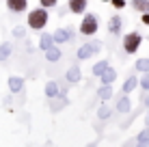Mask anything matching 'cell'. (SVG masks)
<instances>
[{
	"instance_id": "1",
	"label": "cell",
	"mask_w": 149,
	"mask_h": 147,
	"mask_svg": "<svg viewBox=\"0 0 149 147\" xmlns=\"http://www.w3.org/2000/svg\"><path fill=\"white\" fill-rule=\"evenodd\" d=\"M48 9H43V7H37V9H33V11H28V17H26V22H28V28H33V30H43L45 28V24H48Z\"/></svg>"
},
{
	"instance_id": "2",
	"label": "cell",
	"mask_w": 149,
	"mask_h": 147,
	"mask_svg": "<svg viewBox=\"0 0 149 147\" xmlns=\"http://www.w3.org/2000/svg\"><path fill=\"white\" fill-rule=\"evenodd\" d=\"M141 45H143V35L136 33V30H132L123 37V52L125 54H136Z\"/></svg>"
},
{
	"instance_id": "3",
	"label": "cell",
	"mask_w": 149,
	"mask_h": 147,
	"mask_svg": "<svg viewBox=\"0 0 149 147\" xmlns=\"http://www.w3.org/2000/svg\"><path fill=\"white\" fill-rule=\"evenodd\" d=\"M95 33H97V17L93 13H84L82 15V22H80V35L91 37Z\"/></svg>"
},
{
	"instance_id": "4",
	"label": "cell",
	"mask_w": 149,
	"mask_h": 147,
	"mask_svg": "<svg viewBox=\"0 0 149 147\" xmlns=\"http://www.w3.org/2000/svg\"><path fill=\"white\" fill-rule=\"evenodd\" d=\"M102 50V43L100 41H93V43H84V45H80L78 48V61H86V59H91L93 54H97Z\"/></svg>"
},
{
	"instance_id": "5",
	"label": "cell",
	"mask_w": 149,
	"mask_h": 147,
	"mask_svg": "<svg viewBox=\"0 0 149 147\" xmlns=\"http://www.w3.org/2000/svg\"><path fill=\"white\" fill-rule=\"evenodd\" d=\"M52 39H54V43L63 45V43H67V41L74 39V30H71V28H58V30H54Z\"/></svg>"
},
{
	"instance_id": "6",
	"label": "cell",
	"mask_w": 149,
	"mask_h": 147,
	"mask_svg": "<svg viewBox=\"0 0 149 147\" xmlns=\"http://www.w3.org/2000/svg\"><path fill=\"white\" fill-rule=\"evenodd\" d=\"M65 78H67V82L69 84H76V82H80L82 80V72H80V65L78 63H74L71 67L67 69V74H65Z\"/></svg>"
},
{
	"instance_id": "7",
	"label": "cell",
	"mask_w": 149,
	"mask_h": 147,
	"mask_svg": "<svg viewBox=\"0 0 149 147\" xmlns=\"http://www.w3.org/2000/svg\"><path fill=\"white\" fill-rule=\"evenodd\" d=\"M7 9L11 13H22L28 9V0H7Z\"/></svg>"
},
{
	"instance_id": "8",
	"label": "cell",
	"mask_w": 149,
	"mask_h": 147,
	"mask_svg": "<svg viewBox=\"0 0 149 147\" xmlns=\"http://www.w3.org/2000/svg\"><path fill=\"white\" fill-rule=\"evenodd\" d=\"M121 28H123V20H121V15H112V17L108 20V33H110V35H119V33H121Z\"/></svg>"
},
{
	"instance_id": "9",
	"label": "cell",
	"mask_w": 149,
	"mask_h": 147,
	"mask_svg": "<svg viewBox=\"0 0 149 147\" xmlns=\"http://www.w3.org/2000/svg\"><path fill=\"white\" fill-rule=\"evenodd\" d=\"M100 80H102V84H112V82L117 80V69L108 65V67H106L104 72L100 74Z\"/></svg>"
},
{
	"instance_id": "10",
	"label": "cell",
	"mask_w": 149,
	"mask_h": 147,
	"mask_svg": "<svg viewBox=\"0 0 149 147\" xmlns=\"http://www.w3.org/2000/svg\"><path fill=\"white\" fill-rule=\"evenodd\" d=\"M86 4H89V0H69L67 9L71 13H84L86 11Z\"/></svg>"
},
{
	"instance_id": "11",
	"label": "cell",
	"mask_w": 149,
	"mask_h": 147,
	"mask_svg": "<svg viewBox=\"0 0 149 147\" xmlns=\"http://www.w3.org/2000/svg\"><path fill=\"white\" fill-rule=\"evenodd\" d=\"M9 89H11V93H19L24 89V78L22 76H11L9 78Z\"/></svg>"
},
{
	"instance_id": "12",
	"label": "cell",
	"mask_w": 149,
	"mask_h": 147,
	"mask_svg": "<svg viewBox=\"0 0 149 147\" xmlns=\"http://www.w3.org/2000/svg\"><path fill=\"white\" fill-rule=\"evenodd\" d=\"M130 108H132V104H130V98H127L125 93H121V98L117 100V110H119V113H130Z\"/></svg>"
},
{
	"instance_id": "13",
	"label": "cell",
	"mask_w": 149,
	"mask_h": 147,
	"mask_svg": "<svg viewBox=\"0 0 149 147\" xmlns=\"http://www.w3.org/2000/svg\"><path fill=\"white\" fill-rule=\"evenodd\" d=\"M97 98H100L102 102H108L112 98V84H102V87L97 89Z\"/></svg>"
},
{
	"instance_id": "14",
	"label": "cell",
	"mask_w": 149,
	"mask_h": 147,
	"mask_svg": "<svg viewBox=\"0 0 149 147\" xmlns=\"http://www.w3.org/2000/svg\"><path fill=\"white\" fill-rule=\"evenodd\" d=\"M138 87V78H136V76H130V78H127L125 80V82H123V87H121V93H132V91H134Z\"/></svg>"
},
{
	"instance_id": "15",
	"label": "cell",
	"mask_w": 149,
	"mask_h": 147,
	"mask_svg": "<svg viewBox=\"0 0 149 147\" xmlns=\"http://www.w3.org/2000/svg\"><path fill=\"white\" fill-rule=\"evenodd\" d=\"M45 59H48L50 63H56V61L61 59V48L58 45H50V48L45 50Z\"/></svg>"
},
{
	"instance_id": "16",
	"label": "cell",
	"mask_w": 149,
	"mask_h": 147,
	"mask_svg": "<svg viewBox=\"0 0 149 147\" xmlns=\"http://www.w3.org/2000/svg\"><path fill=\"white\" fill-rule=\"evenodd\" d=\"M45 98H58V84L54 80H48V84H45Z\"/></svg>"
},
{
	"instance_id": "17",
	"label": "cell",
	"mask_w": 149,
	"mask_h": 147,
	"mask_svg": "<svg viewBox=\"0 0 149 147\" xmlns=\"http://www.w3.org/2000/svg\"><path fill=\"white\" fill-rule=\"evenodd\" d=\"M50 45H54V39H52V35H50V33H43V35H41V39H39V48L45 52V50H48Z\"/></svg>"
},
{
	"instance_id": "18",
	"label": "cell",
	"mask_w": 149,
	"mask_h": 147,
	"mask_svg": "<svg viewBox=\"0 0 149 147\" xmlns=\"http://www.w3.org/2000/svg\"><path fill=\"white\" fill-rule=\"evenodd\" d=\"M132 9L141 11V13H147L149 11V0H132Z\"/></svg>"
},
{
	"instance_id": "19",
	"label": "cell",
	"mask_w": 149,
	"mask_h": 147,
	"mask_svg": "<svg viewBox=\"0 0 149 147\" xmlns=\"http://www.w3.org/2000/svg\"><path fill=\"white\" fill-rule=\"evenodd\" d=\"M9 56H11V43L4 41V43H0V63H2V61H7Z\"/></svg>"
},
{
	"instance_id": "20",
	"label": "cell",
	"mask_w": 149,
	"mask_h": 147,
	"mask_svg": "<svg viewBox=\"0 0 149 147\" xmlns=\"http://www.w3.org/2000/svg\"><path fill=\"white\" fill-rule=\"evenodd\" d=\"M134 67H136V72H141V74H147V72H149V59L141 56V59L136 61V65H134Z\"/></svg>"
},
{
	"instance_id": "21",
	"label": "cell",
	"mask_w": 149,
	"mask_h": 147,
	"mask_svg": "<svg viewBox=\"0 0 149 147\" xmlns=\"http://www.w3.org/2000/svg\"><path fill=\"white\" fill-rule=\"evenodd\" d=\"M106 67H108V61H100V63H95L93 65V76H100Z\"/></svg>"
},
{
	"instance_id": "22",
	"label": "cell",
	"mask_w": 149,
	"mask_h": 147,
	"mask_svg": "<svg viewBox=\"0 0 149 147\" xmlns=\"http://www.w3.org/2000/svg\"><path fill=\"white\" fill-rule=\"evenodd\" d=\"M97 117H100L102 121L108 119V117H110V108H108L106 104H102V106H100V110H97Z\"/></svg>"
},
{
	"instance_id": "23",
	"label": "cell",
	"mask_w": 149,
	"mask_h": 147,
	"mask_svg": "<svg viewBox=\"0 0 149 147\" xmlns=\"http://www.w3.org/2000/svg\"><path fill=\"white\" fill-rule=\"evenodd\" d=\"M138 84H141L143 91H149V72L141 76V80H138Z\"/></svg>"
},
{
	"instance_id": "24",
	"label": "cell",
	"mask_w": 149,
	"mask_h": 147,
	"mask_svg": "<svg viewBox=\"0 0 149 147\" xmlns=\"http://www.w3.org/2000/svg\"><path fill=\"white\" fill-rule=\"evenodd\" d=\"M39 4H41L43 9H52V7L58 4V0H39Z\"/></svg>"
},
{
	"instance_id": "25",
	"label": "cell",
	"mask_w": 149,
	"mask_h": 147,
	"mask_svg": "<svg viewBox=\"0 0 149 147\" xmlns=\"http://www.w3.org/2000/svg\"><path fill=\"white\" fill-rule=\"evenodd\" d=\"M24 35H26V28H24V26H15V28H13V37L22 39Z\"/></svg>"
},
{
	"instance_id": "26",
	"label": "cell",
	"mask_w": 149,
	"mask_h": 147,
	"mask_svg": "<svg viewBox=\"0 0 149 147\" xmlns=\"http://www.w3.org/2000/svg\"><path fill=\"white\" fill-rule=\"evenodd\" d=\"M110 2H112V7H115L117 9V11H121V9H125V0H110Z\"/></svg>"
},
{
	"instance_id": "27",
	"label": "cell",
	"mask_w": 149,
	"mask_h": 147,
	"mask_svg": "<svg viewBox=\"0 0 149 147\" xmlns=\"http://www.w3.org/2000/svg\"><path fill=\"white\" fill-rule=\"evenodd\" d=\"M136 147H149V136H138Z\"/></svg>"
},
{
	"instance_id": "28",
	"label": "cell",
	"mask_w": 149,
	"mask_h": 147,
	"mask_svg": "<svg viewBox=\"0 0 149 147\" xmlns=\"http://www.w3.org/2000/svg\"><path fill=\"white\" fill-rule=\"evenodd\" d=\"M141 22L145 24V26H149V11L147 13H143V17H141Z\"/></svg>"
},
{
	"instance_id": "29",
	"label": "cell",
	"mask_w": 149,
	"mask_h": 147,
	"mask_svg": "<svg viewBox=\"0 0 149 147\" xmlns=\"http://www.w3.org/2000/svg\"><path fill=\"white\" fill-rule=\"evenodd\" d=\"M143 104H145L147 108H149V93H145V95H143Z\"/></svg>"
},
{
	"instance_id": "30",
	"label": "cell",
	"mask_w": 149,
	"mask_h": 147,
	"mask_svg": "<svg viewBox=\"0 0 149 147\" xmlns=\"http://www.w3.org/2000/svg\"><path fill=\"white\" fill-rule=\"evenodd\" d=\"M145 123H147V128H149V113L145 115Z\"/></svg>"
},
{
	"instance_id": "31",
	"label": "cell",
	"mask_w": 149,
	"mask_h": 147,
	"mask_svg": "<svg viewBox=\"0 0 149 147\" xmlns=\"http://www.w3.org/2000/svg\"><path fill=\"white\" fill-rule=\"evenodd\" d=\"M102 2H110V0H102Z\"/></svg>"
}]
</instances>
